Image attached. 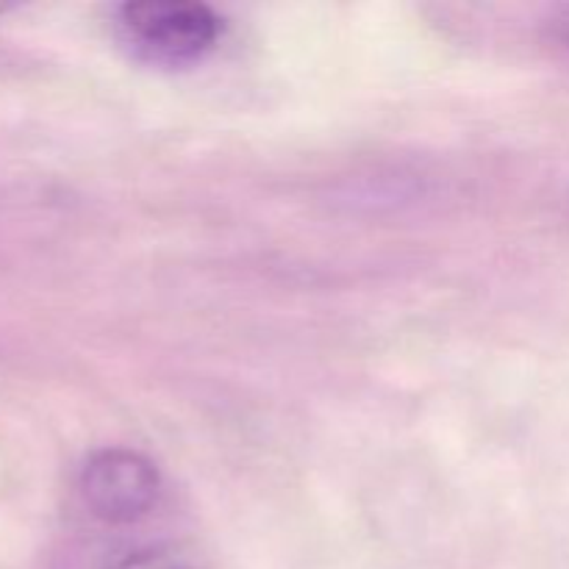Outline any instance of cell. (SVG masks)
<instances>
[{"instance_id":"obj_4","label":"cell","mask_w":569,"mask_h":569,"mask_svg":"<svg viewBox=\"0 0 569 569\" xmlns=\"http://www.w3.org/2000/svg\"><path fill=\"white\" fill-rule=\"evenodd\" d=\"M545 31H548L550 42L569 50V6H559V9L550 11L548 20H545Z\"/></svg>"},{"instance_id":"obj_1","label":"cell","mask_w":569,"mask_h":569,"mask_svg":"<svg viewBox=\"0 0 569 569\" xmlns=\"http://www.w3.org/2000/svg\"><path fill=\"white\" fill-rule=\"evenodd\" d=\"M222 28V17L198 0H133L114 11L117 39L156 67L198 64L217 48Z\"/></svg>"},{"instance_id":"obj_2","label":"cell","mask_w":569,"mask_h":569,"mask_svg":"<svg viewBox=\"0 0 569 569\" xmlns=\"http://www.w3.org/2000/svg\"><path fill=\"white\" fill-rule=\"evenodd\" d=\"M78 489L98 520L126 526L156 509L161 476L148 456L128 448H106L83 461Z\"/></svg>"},{"instance_id":"obj_3","label":"cell","mask_w":569,"mask_h":569,"mask_svg":"<svg viewBox=\"0 0 569 569\" xmlns=\"http://www.w3.org/2000/svg\"><path fill=\"white\" fill-rule=\"evenodd\" d=\"M109 569H194L181 553L170 548H144L114 561Z\"/></svg>"}]
</instances>
